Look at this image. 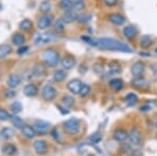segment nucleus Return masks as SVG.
<instances>
[{"mask_svg": "<svg viewBox=\"0 0 157 156\" xmlns=\"http://www.w3.org/2000/svg\"><path fill=\"white\" fill-rule=\"evenodd\" d=\"M87 156H94V155H92V154H89V155H87Z\"/></svg>", "mask_w": 157, "mask_h": 156, "instance_id": "de8ad7c7", "label": "nucleus"}, {"mask_svg": "<svg viewBox=\"0 0 157 156\" xmlns=\"http://www.w3.org/2000/svg\"><path fill=\"white\" fill-rule=\"evenodd\" d=\"M109 71L112 74H117L121 71V66L117 61H112L109 63Z\"/></svg>", "mask_w": 157, "mask_h": 156, "instance_id": "412c9836", "label": "nucleus"}, {"mask_svg": "<svg viewBox=\"0 0 157 156\" xmlns=\"http://www.w3.org/2000/svg\"><path fill=\"white\" fill-rule=\"evenodd\" d=\"M113 138L117 142H125L126 139L128 138V133L125 131V130H121V129H118V130H115L114 133H113Z\"/></svg>", "mask_w": 157, "mask_h": 156, "instance_id": "f3484780", "label": "nucleus"}, {"mask_svg": "<svg viewBox=\"0 0 157 156\" xmlns=\"http://www.w3.org/2000/svg\"><path fill=\"white\" fill-rule=\"evenodd\" d=\"M83 83L80 81L78 79H73L71 81L68 82L67 88L69 91H71L73 94H80L81 88H82Z\"/></svg>", "mask_w": 157, "mask_h": 156, "instance_id": "39448f33", "label": "nucleus"}, {"mask_svg": "<svg viewBox=\"0 0 157 156\" xmlns=\"http://www.w3.org/2000/svg\"><path fill=\"white\" fill-rule=\"evenodd\" d=\"M61 64H62V66L64 67L65 69H71L73 66L75 65V57L70 56V55H68V56H65L64 58L62 59V61H61Z\"/></svg>", "mask_w": 157, "mask_h": 156, "instance_id": "f8f14e48", "label": "nucleus"}, {"mask_svg": "<svg viewBox=\"0 0 157 156\" xmlns=\"http://www.w3.org/2000/svg\"><path fill=\"white\" fill-rule=\"evenodd\" d=\"M12 123H13V125H14L15 127L19 128V129H22V128H23V126H24L23 120L20 119L19 116H13L12 117Z\"/></svg>", "mask_w": 157, "mask_h": 156, "instance_id": "2f4dec72", "label": "nucleus"}, {"mask_svg": "<svg viewBox=\"0 0 157 156\" xmlns=\"http://www.w3.org/2000/svg\"><path fill=\"white\" fill-rule=\"evenodd\" d=\"M27 50H29V46H21V47H19L17 52H18V55H22V54H25Z\"/></svg>", "mask_w": 157, "mask_h": 156, "instance_id": "a18cd8bd", "label": "nucleus"}, {"mask_svg": "<svg viewBox=\"0 0 157 156\" xmlns=\"http://www.w3.org/2000/svg\"><path fill=\"white\" fill-rule=\"evenodd\" d=\"M144 71H145V64L141 61L135 62L132 65V67H131V72H132V74L134 75V78L140 77V75L144 74Z\"/></svg>", "mask_w": 157, "mask_h": 156, "instance_id": "0eeeda50", "label": "nucleus"}, {"mask_svg": "<svg viewBox=\"0 0 157 156\" xmlns=\"http://www.w3.org/2000/svg\"><path fill=\"white\" fill-rule=\"evenodd\" d=\"M19 27H20V29H21V31L27 32L33 27V22L30 21V20H29V19H23L21 22H20Z\"/></svg>", "mask_w": 157, "mask_h": 156, "instance_id": "a878e982", "label": "nucleus"}, {"mask_svg": "<svg viewBox=\"0 0 157 156\" xmlns=\"http://www.w3.org/2000/svg\"><path fill=\"white\" fill-rule=\"evenodd\" d=\"M66 78V72L62 69H59L54 72V80L56 82H62Z\"/></svg>", "mask_w": 157, "mask_h": 156, "instance_id": "cd10ccee", "label": "nucleus"}, {"mask_svg": "<svg viewBox=\"0 0 157 156\" xmlns=\"http://www.w3.org/2000/svg\"><path fill=\"white\" fill-rule=\"evenodd\" d=\"M16 151H17L16 147H15V146H13V145H11V144H7V145H6L3 147V152L6 153V154H7V155L15 154V153H16Z\"/></svg>", "mask_w": 157, "mask_h": 156, "instance_id": "7c9ffc66", "label": "nucleus"}, {"mask_svg": "<svg viewBox=\"0 0 157 156\" xmlns=\"http://www.w3.org/2000/svg\"><path fill=\"white\" fill-rule=\"evenodd\" d=\"M10 119H11L10 113L6 111L4 109H1V108H0V120H6Z\"/></svg>", "mask_w": 157, "mask_h": 156, "instance_id": "ea45409f", "label": "nucleus"}, {"mask_svg": "<svg viewBox=\"0 0 157 156\" xmlns=\"http://www.w3.org/2000/svg\"><path fill=\"white\" fill-rule=\"evenodd\" d=\"M4 95H6L7 99H12V97H14L16 95V91L13 88H10V89H6L4 91Z\"/></svg>", "mask_w": 157, "mask_h": 156, "instance_id": "a19ab883", "label": "nucleus"}, {"mask_svg": "<svg viewBox=\"0 0 157 156\" xmlns=\"http://www.w3.org/2000/svg\"><path fill=\"white\" fill-rule=\"evenodd\" d=\"M34 129H35V131L40 133V134H44V133H46L48 131L49 124L44 122V120H37L34 125Z\"/></svg>", "mask_w": 157, "mask_h": 156, "instance_id": "6e6552de", "label": "nucleus"}, {"mask_svg": "<svg viewBox=\"0 0 157 156\" xmlns=\"http://www.w3.org/2000/svg\"><path fill=\"white\" fill-rule=\"evenodd\" d=\"M78 16L77 15V13L70 10V11H67L64 15H63L62 19L65 23H71V22H73L75 20H78Z\"/></svg>", "mask_w": 157, "mask_h": 156, "instance_id": "2eb2a0df", "label": "nucleus"}, {"mask_svg": "<svg viewBox=\"0 0 157 156\" xmlns=\"http://www.w3.org/2000/svg\"><path fill=\"white\" fill-rule=\"evenodd\" d=\"M12 42L14 43L15 45H17V46H21V45L24 44L25 42V38L22 34H20V32H16V34L13 35L12 37Z\"/></svg>", "mask_w": 157, "mask_h": 156, "instance_id": "aec40b11", "label": "nucleus"}, {"mask_svg": "<svg viewBox=\"0 0 157 156\" xmlns=\"http://www.w3.org/2000/svg\"><path fill=\"white\" fill-rule=\"evenodd\" d=\"M137 101H138L137 95L134 93H129L127 97H126V102L128 103V105H134Z\"/></svg>", "mask_w": 157, "mask_h": 156, "instance_id": "473e14b6", "label": "nucleus"}, {"mask_svg": "<svg viewBox=\"0 0 157 156\" xmlns=\"http://www.w3.org/2000/svg\"><path fill=\"white\" fill-rule=\"evenodd\" d=\"M89 92H90V87H89V85L83 84V85H82V88H81L80 94L82 95V97H86V95L89 94Z\"/></svg>", "mask_w": 157, "mask_h": 156, "instance_id": "4c0bfd02", "label": "nucleus"}, {"mask_svg": "<svg viewBox=\"0 0 157 156\" xmlns=\"http://www.w3.org/2000/svg\"><path fill=\"white\" fill-rule=\"evenodd\" d=\"M156 128H157V124H156Z\"/></svg>", "mask_w": 157, "mask_h": 156, "instance_id": "8fccbe9b", "label": "nucleus"}, {"mask_svg": "<svg viewBox=\"0 0 157 156\" xmlns=\"http://www.w3.org/2000/svg\"><path fill=\"white\" fill-rule=\"evenodd\" d=\"M152 44H153V41H152L151 37L147 36V35L141 36L140 40H139V45H140V47H143V48H149Z\"/></svg>", "mask_w": 157, "mask_h": 156, "instance_id": "5701e85b", "label": "nucleus"}, {"mask_svg": "<svg viewBox=\"0 0 157 156\" xmlns=\"http://www.w3.org/2000/svg\"><path fill=\"white\" fill-rule=\"evenodd\" d=\"M95 46L100 49L104 50H111V51H121V52H131L132 49L130 46L121 42L118 40L112 39V38H100L95 42Z\"/></svg>", "mask_w": 157, "mask_h": 156, "instance_id": "f257e3e1", "label": "nucleus"}, {"mask_svg": "<svg viewBox=\"0 0 157 156\" xmlns=\"http://www.w3.org/2000/svg\"><path fill=\"white\" fill-rule=\"evenodd\" d=\"M52 22V18L50 15H43L42 17H40V19L38 20L37 25H38V29H46L47 27L50 26Z\"/></svg>", "mask_w": 157, "mask_h": 156, "instance_id": "423d86ee", "label": "nucleus"}, {"mask_svg": "<svg viewBox=\"0 0 157 156\" xmlns=\"http://www.w3.org/2000/svg\"><path fill=\"white\" fill-rule=\"evenodd\" d=\"M50 36H48L47 34H43V35H40L36 38L35 40V44L36 45H40V44H45V43H48L50 41Z\"/></svg>", "mask_w": 157, "mask_h": 156, "instance_id": "b1692460", "label": "nucleus"}, {"mask_svg": "<svg viewBox=\"0 0 157 156\" xmlns=\"http://www.w3.org/2000/svg\"><path fill=\"white\" fill-rule=\"evenodd\" d=\"M39 10L42 13H44V14L48 13L50 11V3H49V1H47V0H46V1L41 2V4H40V6H39Z\"/></svg>", "mask_w": 157, "mask_h": 156, "instance_id": "72a5a7b5", "label": "nucleus"}, {"mask_svg": "<svg viewBox=\"0 0 157 156\" xmlns=\"http://www.w3.org/2000/svg\"><path fill=\"white\" fill-rule=\"evenodd\" d=\"M155 51H156V54H157V48H156V49H155Z\"/></svg>", "mask_w": 157, "mask_h": 156, "instance_id": "09e8293b", "label": "nucleus"}, {"mask_svg": "<svg viewBox=\"0 0 157 156\" xmlns=\"http://www.w3.org/2000/svg\"><path fill=\"white\" fill-rule=\"evenodd\" d=\"M12 47L9 44H1L0 45V59L6 58L7 55L11 54Z\"/></svg>", "mask_w": 157, "mask_h": 156, "instance_id": "393cba45", "label": "nucleus"}, {"mask_svg": "<svg viewBox=\"0 0 157 156\" xmlns=\"http://www.w3.org/2000/svg\"><path fill=\"white\" fill-rule=\"evenodd\" d=\"M90 19V16L89 15H81V16L78 17V22H86Z\"/></svg>", "mask_w": 157, "mask_h": 156, "instance_id": "37998d69", "label": "nucleus"}, {"mask_svg": "<svg viewBox=\"0 0 157 156\" xmlns=\"http://www.w3.org/2000/svg\"><path fill=\"white\" fill-rule=\"evenodd\" d=\"M22 133L25 137L27 138H33L36 135V131H35L34 127H30V126L24 125L23 128H22Z\"/></svg>", "mask_w": 157, "mask_h": 156, "instance_id": "4be33fe9", "label": "nucleus"}, {"mask_svg": "<svg viewBox=\"0 0 157 156\" xmlns=\"http://www.w3.org/2000/svg\"><path fill=\"white\" fill-rule=\"evenodd\" d=\"M23 92L26 97H35L38 93V88L34 84H27L23 88Z\"/></svg>", "mask_w": 157, "mask_h": 156, "instance_id": "dca6fc26", "label": "nucleus"}, {"mask_svg": "<svg viewBox=\"0 0 157 156\" xmlns=\"http://www.w3.org/2000/svg\"><path fill=\"white\" fill-rule=\"evenodd\" d=\"M57 90L52 85H45L41 90V95L45 101H52L56 97Z\"/></svg>", "mask_w": 157, "mask_h": 156, "instance_id": "20e7f679", "label": "nucleus"}, {"mask_svg": "<svg viewBox=\"0 0 157 156\" xmlns=\"http://www.w3.org/2000/svg\"><path fill=\"white\" fill-rule=\"evenodd\" d=\"M11 109H12V111L14 112V113H19V112H21V110H22V105H21V103H19V102H14L13 104L11 105Z\"/></svg>", "mask_w": 157, "mask_h": 156, "instance_id": "f704fd0d", "label": "nucleus"}, {"mask_svg": "<svg viewBox=\"0 0 157 156\" xmlns=\"http://www.w3.org/2000/svg\"><path fill=\"white\" fill-rule=\"evenodd\" d=\"M101 139H102V135L100 133H94L89 137V142L92 143V144H98Z\"/></svg>", "mask_w": 157, "mask_h": 156, "instance_id": "e433bc0d", "label": "nucleus"}, {"mask_svg": "<svg viewBox=\"0 0 157 156\" xmlns=\"http://www.w3.org/2000/svg\"><path fill=\"white\" fill-rule=\"evenodd\" d=\"M63 128L68 134H78L80 131V122L75 117H72L64 123Z\"/></svg>", "mask_w": 157, "mask_h": 156, "instance_id": "7ed1b4c3", "label": "nucleus"}, {"mask_svg": "<svg viewBox=\"0 0 157 156\" xmlns=\"http://www.w3.org/2000/svg\"><path fill=\"white\" fill-rule=\"evenodd\" d=\"M117 1L118 0H104V2H105L108 6H114L115 4L117 3Z\"/></svg>", "mask_w": 157, "mask_h": 156, "instance_id": "c03bdc74", "label": "nucleus"}, {"mask_svg": "<svg viewBox=\"0 0 157 156\" xmlns=\"http://www.w3.org/2000/svg\"><path fill=\"white\" fill-rule=\"evenodd\" d=\"M63 103H64L65 106L71 107L73 105V99L71 97H69V95H64L63 97Z\"/></svg>", "mask_w": 157, "mask_h": 156, "instance_id": "58836bf2", "label": "nucleus"}, {"mask_svg": "<svg viewBox=\"0 0 157 156\" xmlns=\"http://www.w3.org/2000/svg\"><path fill=\"white\" fill-rule=\"evenodd\" d=\"M128 137H129V139H130L131 145L137 146L139 145V143H140V133H139L137 129H133L132 131L128 134Z\"/></svg>", "mask_w": 157, "mask_h": 156, "instance_id": "ddd939ff", "label": "nucleus"}, {"mask_svg": "<svg viewBox=\"0 0 157 156\" xmlns=\"http://www.w3.org/2000/svg\"><path fill=\"white\" fill-rule=\"evenodd\" d=\"M42 59L46 66L55 67V66H57L58 63L60 61L59 52L54 48H48V49L44 50V52L42 54Z\"/></svg>", "mask_w": 157, "mask_h": 156, "instance_id": "f03ea898", "label": "nucleus"}, {"mask_svg": "<svg viewBox=\"0 0 157 156\" xmlns=\"http://www.w3.org/2000/svg\"><path fill=\"white\" fill-rule=\"evenodd\" d=\"M109 86H110L111 89L115 90V91H120L124 86V82H123V80L114 78V79H112L109 82Z\"/></svg>", "mask_w": 157, "mask_h": 156, "instance_id": "6ab92c4d", "label": "nucleus"}, {"mask_svg": "<svg viewBox=\"0 0 157 156\" xmlns=\"http://www.w3.org/2000/svg\"><path fill=\"white\" fill-rule=\"evenodd\" d=\"M123 34L128 40H132L137 35V29L134 25H127V26L124 27Z\"/></svg>", "mask_w": 157, "mask_h": 156, "instance_id": "9d476101", "label": "nucleus"}, {"mask_svg": "<svg viewBox=\"0 0 157 156\" xmlns=\"http://www.w3.org/2000/svg\"><path fill=\"white\" fill-rule=\"evenodd\" d=\"M72 0H61L60 1V7L64 11H70L72 9Z\"/></svg>", "mask_w": 157, "mask_h": 156, "instance_id": "c85d7f7f", "label": "nucleus"}, {"mask_svg": "<svg viewBox=\"0 0 157 156\" xmlns=\"http://www.w3.org/2000/svg\"><path fill=\"white\" fill-rule=\"evenodd\" d=\"M132 85L134 87L139 88V89H145V88L149 87V82L146 79H144V78L137 77L132 81Z\"/></svg>", "mask_w": 157, "mask_h": 156, "instance_id": "4468645a", "label": "nucleus"}, {"mask_svg": "<svg viewBox=\"0 0 157 156\" xmlns=\"http://www.w3.org/2000/svg\"><path fill=\"white\" fill-rule=\"evenodd\" d=\"M44 72H45V70H44V68H43L42 66H36V67H35V74H36L37 77H41Z\"/></svg>", "mask_w": 157, "mask_h": 156, "instance_id": "79ce46f5", "label": "nucleus"}, {"mask_svg": "<svg viewBox=\"0 0 157 156\" xmlns=\"http://www.w3.org/2000/svg\"><path fill=\"white\" fill-rule=\"evenodd\" d=\"M21 82V79H20L19 75L17 74H11L7 79V86L10 88H13L14 89L15 87H17Z\"/></svg>", "mask_w": 157, "mask_h": 156, "instance_id": "a211bd4d", "label": "nucleus"}, {"mask_svg": "<svg viewBox=\"0 0 157 156\" xmlns=\"http://www.w3.org/2000/svg\"><path fill=\"white\" fill-rule=\"evenodd\" d=\"M108 20L114 25H123L124 22H125V17L121 14H117V13H112V14H109L108 16Z\"/></svg>", "mask_w": 157, "mask_h": 156, "instance_id": "1a4fd4ad", "label": "nucleus"}, {"mask_svg": "<svg viewBox=\"0 0 157 156\" xmlns=\"http://www.w3.org/2000/svg\"><path fill=\"white\" fill-rule=\"evenodd\" d=\"M55 27H56V29H57V31H60V32L64 31L65 22L63 21V19H58L57 21L55 22Z\"/></svg>", "mask_w": 157, "mask_h": 156, "instance_id": "c9c22d12", "label": "nucleus"}, {"mask_svg": "<svg viewBox=\"0 0 157 156\" xmlns=\"http://www.w3.org/2000/svg\"><path fill=\"white\" fill-rule=\"evenodd\" d=\"M139 109H140V111H149L150 110V106H141Z\"/></svg>", "mask_w": 157, "mask_h": 156, "instance_id": "49530a36", "label": "nucleus"}, {"mask_svg": "<svg viewBox=\"0 0 157 156\" xmlns=\"http://www.w3.org/2000/svg\"><path fill=\"white\" fill-rule=\"evenodd\" d=\"M84 7H85L84 0H73L72 9H75V11H82Z\"/></svg>", "mask_w": 157, "mask_h": 156, "instance_id": "c756f323", "label": "nucleus"}, {"mask_svg": "<svg viewBox=\"0 0 157 156\" xmlns=\"http://www.w3.org/2000/svg\"><path fill=\"white\" fill-rule=\"evenodd\" d=\"M34 149L36 151L37 154L42 155L47 152L48 147H47V144L44 140H36V142L34 143Z\"/></svg>", "mask_w": 157, "mask_h": 156, "instance_id": "9b49d317", "label": "nucleus"}, {"mask_svg": "<svg viewBox=\"0 0 157 156\" xmlns=\"http://www.w3.org/2000/svg\"><path fill=\"white\" fill-rule=\"evenodd\" d=\"M14 135V130L11 129V128H3V129L0 131V136L4 139H9V138L13 137Z\"/></svg>", "mask_w": 157, "mask_h": 156, "instance_id": "bb28decb", "label": "nucleus"}]
</instances>
